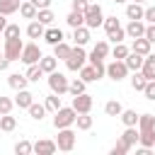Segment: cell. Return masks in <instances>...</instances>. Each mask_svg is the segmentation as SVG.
Returning <instances> with one entry per match:
<instances>
[{
    "instance_id": "44dd1931",
    "label": "cell",
    "mask_w": 155,
    "mask_h": 155,
    "mask_svg": "<svg viewBox=\"0 0 155 155\" xmlns=\"http://www.w3.org/2000/svg\"><path fill=\"white\" fill-rule=\"evenodd\" d=\"M150 41L145 39V36H138V39H133V46H131V51H136V53H140V56H148L150 53Z\"/></svg>"
},
{
    "instance_id": "db71d44e",
    "label": "cell",
    "mask_w": 155,
    "mask_h": 155,
    "mask_svg": "<svg viewBox=\"0 0 155 155\" xmlns=\"http://www.w3.org/2000/svg\"><path fill=\"white\" fill-rule=\"evenodd\" d=\"M131 2H140V5H143V2H145V0H131Z\"/></svg>"
},
{
    "instance_id": "7c38bea8",
    "label": "cell",
    "mask_w": 155,
    "mask_h": 155,
    "mask_svg": "<svg viewBox=\"0 0 155 155\" xmlns=\"http://www.w3.org/2000/svg\"><path fill=\"white\" fill-rule=\"evenodd\" d=\"M31 148H34L36 155H53V153L58 150L56 140H48V138H41V140H36V143H31Z\"/></svg>"
},
{
    "instance_id": "74e56055",
    "label": "cell",
    "mask_w": 155,
    "mask_h": 155,
    "mask_svg": "<svg viewBox=\"0 0 155 155\" xmlns=\"http://www.w3.org/2000/svg\"><path fill=\"white\" fill-rule=\"evenodd\" d=\"M75 126H78L80 131H90V128H92V116H90V111H87V114H78V116H75Z\"/></svg>"
},
{
    "instance_id": "7a4b0ae2",
    "label": "cell",
    "mask_w": 155,
    "mask_h": 155,
    "mask_svg": "<svg viewBox=\"0 0 155 155\" xmlns=\"http://www.w3.org/2000/svg\"><path fill=\"white\" fill-rule=\"evenodd\" d=\"M102 27H104V31H107V39H111L114 44H119V41L126 39V29L121 27V22H119L116 17H104Z\"/></svg>"
},
{
    "instance_id": "83f0119b",
    "label": "cell",
    "mask_w": 155,
    "mask_h": 155,
    "mask_svg": "<svg viewBox=\"0 0 155 155\" xmlns=\"http://www.w3.org/2000/svg\"><path fill=\"white\" fill-rule=\"evenodd\" d=\"M24 75H27V80H29V82H39V78H44L46 73L41 70V65H39V63H31V65L27 68V73H24Z\"/></svg>"
},
{
    "instance_id": "484cf974",
    "label": "cell",
    "mask_w": 155,
    "mask_h": 155,
    "mask_svg": "<svg viewBox=\"0 0 155 155\" xmlns=\"http://www.w3.org/2000/svg\"><path fill=\"white\" fill-rule=\"evenodd\" d=\"M22 0H0V15H15L19 10Z\"/></svg>"
},
{
    "instance_id": "e575fe53",
    "label": "cell",
    "mask_w": 155,
    "mask_h": 155,
    "mask_svg": "<svg viewBox=\"0 0 155 155\" xmlns=\"http://www.w3.org/2000/svg\"><path fill=\"white\" fill-rule=\"evenodd\" d=\"M145 75L140 73V70H133V78H131V87L136 90V92H143V87H145Z\"/></svg>"
},
{
    "instance_id": "d6986e66",
    "label": "cell",
    "mask_w": 155,
    "mask_h": 155,
    "mask_svg": "<svg viewBox=\"0 0 155 155\" xmlns=\"http://www.w3.org/2000/svg\"><path fill=\"white\" fill-rule=\"evenodd\" d=\"M73 41H75L78 46H85V44L90 41V29H87L85 24L75 27V29H73Z\"/></svg>"
},
{
    "instance_id": "d590c367",
    "label": "cell",
    "mask_w": 155,
    "mask_h": 155,
    "mask_svg": "<svg viewBox=\"0 0 155 155\" xmlns=\"http://www.w3.org/2000/svg\"><path fill=\"white\" fill-rule=\"evenodd\" d=\"M44 107H46V111H58V109L63 107V104H61V94H56V92L48 94L46 102H44Z\"/></svg>"
},
{
    "instance_id": "3957f363",
    "label": "cell",
    "mask_w": 155,
    "mask_h": 155,
    "mask_svg": "<svg viewBox=\"0 0 155 155\" xmlns=\"http://www.w3.org/2000/svg\"><path fill=\"white\" fill-rule=\"evenodd\" d=\"M85 27L87 29H97V27H102V22H104V12H102V5H94V2H90L87 7H85Z\"/></svg>"
},
{
    "instance_id": "11a10c76",
    "label": "cell",
    "mask_w": 155,
    "mask_h": 155,
    "mask_svg": "<svg viewBox=\"0 0 155 155\" xmlns=\"http://www.w3.org/2000/svg\"><path fill=\"white\" fill-rule=\"evenodd\" d=\"M114 2H126V0H114Z\"/></svg>"
},
{
    "instance_id": "2e32d148",
    "label": "cell",
    "mask_w": 155,
    "mask_h": 155,
    "mask_svg": "<svg viewBox=\"0 0 155 155\" xmlns=\"http://www.w3.org/2000/svg\"><path fill=\"white\" fill-rule=\"evenodd\" d=\"M34 102V94L24 87V90H17V97H15V107L19 109H29V104Z\"/></svg>"
},
{
    "instance_id": "8fae6325",
    "label": "cell",
    "mask_w": 155,
    "mask_h": 155,
    "mask_svg": "<svg viewBox=\"0 0 155 155\" xmlns=\"http://www.w3.org/2000/svg\"><path fill=\"white\" fill-rule=\"evenodd\" d=\"M41 56H44V53L39 51V46H36V44H24L19 61H22V63H27V65H31V63H39V58H41Z\"/></svg>"
},
{
    "instance_id": "60d3db41",
    "label": "cell",
    "mask_w": 155,
    "mask_h": 155,
    "mask_svg": "<svg viewBox=\"0 0 155 155\" xmlns=\"http://www.w3.org/2000/svg\"><path fill=\"white\" fill-rule=\"evenodd\" d=\"M85 85H87L85 80H80V78H75L73 82H68V92H70V94L75 97V94H80V92H85Z\"/></svg>"
},
{
    "instance_id": "f907efd6",
    "label": "cell",
    "mask_w": 155,
    "mask_h": 155,
    "mask_svg": "<svg viewBox=\"0 0 155 155\" xmlns=\"http://www.w3.org/2000/svg\"><path fill=\"white\" fill-rule=\"evenodd\" d=\"M29 2H31L36 10H44V7H48V5H51V0H29Z\"/></svg>"
},
{
    "instance_id": "816d5d0a",
    "label": "cell",
    "mask_w": 155,
    "mask_h": 155,
    "mask_svg": "<svg viewBox=\"0 0 155 155\" xmlns=\"http://www.w3.org/2000/svg\"><path fill=\"white\" fill-rule=\"evenodd\" d=\"M7 65H10V61L5 58V53H0V70H7Z\"/></svg>"
},
{
    "instance_id": "603a6c76",
    "label": "cell",
    "mask_w": 155,
    "mask_h": 155,
    "mask_svg": "<svg viewBox=\"0 0 155 155\" xmlns=\"http://www.w3.org/2000/svg\"><path fill=\"white\" fill-rule=\"evenodd\" d=\"M27 82H29V80H27V75H19V73H12V75L7 78V85H10L15 92H17V90H24V87H27Z\"/></svg>"
},
{
    "instance_id": "f5cc1de1",
    "label": "cell",
    "mask_w": 155,
    "mask_h": 155,
    "mask_svg": "<svg viewBox=\"0 0 155 155\" xmlns=\"http://www.w3.org/2000/svg\"><path fill=\"white\" fill-rule=\"evenodd\" d=\"M5 27H7V15H0V34H2Z\"/></svg>"
},
{
    "instance_id": "4316f807",
    "label": "cell",
    "mask_w": 155,
    "mask_h": 155,
    "mask_svg": "<svg viewBox=\"0 0 155 155\" xmlns=\"http://www.w3.org/2000/svg\"><path fill=\"white\" fill-rule=\"evenodd\" d=\"M34 19H39L44 27H48V24H53L56 15L51 12V7H44V10H36V17H34Z\"/></svg>"
},
{
    "instance_id": "f35d334b",
    "label": "cell",
    "mask_w": 155,
    "mask_h": 155,
    "mask_svg": "<svg viewBox=\"0 0 155 155\" xmlns=\"http://www.w3.org/2000/svg\"><path fill=\"white\" fill-rule=\"evenodd\" d=\"M109 53H111V56H114L116 61H124V58L128 56V46H126L124 41H119V44H114V48H111Z\"/></svg>"
},
{
    "instance_id": "b9f144b4",
    "label": "cell",
    "mask_w": 155,
    "mask_h": 155,
    "mask_svg": "<svg viewBox=\"0 0 155 155\" xmlns=\"http://www.w3.org/2000/svg\"><path fill=\"white\" fill-rule=\"evenodd\" d=\"M15 153L17 155H29V153H34V148H31L29 140H17L15 143Z\"/></svg>"
},
{
    "instance_id": "cb8c5ba5",
    "label": "cell",
    "mask_w": 155,
    "mask_h": 155,
    "mask_svg": "<svg viewBox=\"0 0 155 155\" xmlns=\"http://www.w3.org/2000/svg\"><path fill=\"white\" fill-rule=\"evenodd\" d=\"M121 140H124L128 148H133V145L138 143V126H126V131H124Z\"/></svg>"
},
{
    "instance_id": "ee69618b",
    "label": "cell",
    "mask_w": 155,
    "mask_h": 155,
    "mask_svg": "<svg viewBox=\"0 0 155 155\" xmlns=\"http://www.w3.org/2000/svg\"><path fill=\"white\" fill-rule=\"evenodd\" d=\"M12 107H15V102H12L10 97H2V94H0V114H10Z\"/></svg>"
},
{
    "instance_id": "6da1fadb",
    "label": "cell",
    "mask_w": 155,
    "mask_h": 155,
    "mask_svg": "<svg viewBox=\"0 0 155 155\" xmlns=\"http://www.w3.org/2000/svg\"><path fill=\"white\" fill-rule=\"evenodd\" d=\"M138 143L143 148H155V116L153 114H138Z\"/></svg>"
},
{
    "instance_id": "ffe728a7",
    "label": "cell",
    "mask_w": 155,
    "mask_h": 155,
    "mask_svg": "<svg viewBox=\"0 0 155 155\" xmlns=\"http://www.w3.org/2000/svg\"><path fill=\"white\" fill-rule=\"evenodd\" d=\"M124 63H126V68L133 73V70H140V65H143V56L140 53H136V51H128V56L124 58Z\"/></svg>"
},
{
    "instance_id": "5bb4252c",
    "label": "cell",
    "mask_w": 155,
    "mask_h": 155,
    "mask_svg": "<svg viewBox=\"0 0 155 155\" xmlns=\"http://www.w3.org/2000/svg\"><path fill=\"white\" fill-rule=\"evenodd\" d=\"M145 34V22L143 19H128V27H126V36L131 39H138Z\"/></svg>"
},
{
    "instance_id": "ab89813d",
    "label": "cell",
    "mask_w": 155,
    "mask_h": 155,
    "mask_svg": "<svg viewBox=\"0 0 155 155\" xmlns=\"http://www.w3.org/2000/svg\"><path fill=\"white\" fill-rule=\"evenodd\" d=\"M104 111H107V116H119V114L124 111V107H121V102H116V99H109V102L104 104Z\"/></svg>"
},
{
    "instance_id": "277c9868",
    "label": "cell",
    "mask_w": 155,
    "mask_h": 155,
    "mask_svg": "<svg viewBox=\"0 0 155 155\" xmlns=\"http://www.w3.org/2000/svg\"><path fill=\"white\" fill-rule=\"evenodd\" d=\"M75 116H78V111H75L73 107H61L58 111H53V126H56V128L75 126Z\"/></svg>"
},
{
    "instance_id": "5b68a950",
    "label": "cell",
    "mask_w": 155,
    "mask_h": 155,
    "mask_svg": "<svg viewBox=\"0 0 155 155\" xmlns=\"http://www.w3.org/2000/svg\"><path fill=\"white\" fill-rule=\"evenodd\" d=\"M85 61H87V53H85V48L75 44V46L70 48V56L65 58V68H68L70 73H78V70L85 65Z\"/></svg>"
},
{
    "instance_id": "f6af8a7d",
    "label": "cell",
    "mask_w": 155,
    "mask_h": 155,
    "mask_svg": "<svg viewBox=\"0 0 155 155\" xmlns=\"http://www.w3.org/2000/svg\"><path fill=\"white\" fill-rule=\"evenodd\" d=\"M143 94H145V99L155 102V80H148V82H145V87H143Z\"/></svg>"
},
{
    "instance_id": "c3c4849f",
    "label": "cell",
    "mask_w": 155,
    "mask_h": 155,
    "mask_svg": "<svg viewBox=\"0 0 155 155\" xmlns=\"http://www.w3.org/2000/svg\"><path fill=\"white\" fill-rule=\"evenodd\" d=\"M150 44H155V24H145V34H143Z\"/></svg>"
},
{
    "instance_id": "52a82bcc",
    "label": "cell",
    "mask_w": 155,
    "mask_h": 155,
    "mask_svg": "<svg viewBox=\"0 0 155 155\" xmlns=\"http://www.w3.org/2000/svg\"><path fill=\"white\" fill-rule=\"evenodd\" d=\"M22 48H24V41L19 39V36H15V39H5V58L12 63V61H19V56H22Z\"/></svg>"
},
{
    "instance_id": "836d02e7",
    "label": "cell",
    "mask_w": 155,
    "mask_h": 155,
    "mask_svg": "<svg viewBox=\"0 0 155 155\" xmlns=\"http://www.w3.org/2000/svg\"><path fill=\"white\" fill-rule=\"evenodd\" d=\"M78 73H80V80H85V82H94L97 80V73H94V65L92 63L90 65H82Z\"/></svg>"
},
{
    "instance_id": "681fc988",
    "label": "cell",
    "mask_w": 155,
    "mask_h": 155,
    "mask_svg": "<svg viewBox=\"0 0 155 155\" xmlns=\"http://www.w3.org/2000/svg\"><path fill=\"white\" fill-rule=\"evenodd\" d=\"M87 5H90L87 0H73V10H78V12H85Z\"/></svg>"
},
{
    "instance_id": "7402d4cb",
    "label": "cell",
    "mask_w": 155,
    "mask_h": 155,
    "mask_svg": "<svg viewBox=\"0 0 155 155\" xmlns=\"http://www.w3.org/2000/svg\"><path fill=\"white\" fill-rule=\"evenodd\" d=\"M143 12H145V7L140 2H128L126 5V17L128 19H143Z\"/></svg>"
},
{
    "instance_id": "4fadbf2b",
    "label": "cell",
    "mask_w": 155,
    "mask_h": 155,
    "mask_svg": "<svg viewBox=\"0 0 155 155\" xmlns=\"http://www.w3.org/2000/svg\"><path fill=\"white\" fill-rule=\"evenodd\" d=\"M109 51H111V48H109V44H107V41H97V44H94V48H92V53L87 56V61H90V63L104 61V58L109 56Z\"/></svg>"
},
{
    "instance_id": "e0dca14e",
    "label": "cell",
    "mask_w": 155,
    "mask_h": 155,
    "mask_svg": "<svg viewBox=\"0 0 155 155\" xmlns=\"http://www.w3.org/2000/svg\"><path fill=\"white\" fill-rule=\"evenodd\" d=\"M44 31H46V27H44L39 19H31L29 27H27V36H29V39H44Z\"/></svg>"
},
{
    "instance_id": "d6a6232c",
    "label": "cell",
    "mask_w": 155,
    "mask_h": 155,
    "mask_svg": "<svg viewBox=\"0 0 155 155\" xmlns=\"http://www.w3.org/2000/svg\"><path fill=\"white\" fill-rule=\"evenodd\" d=\"M65 22L75 29V27L85 24V15H82V12H78V10H70V12H68V17H65Z\"/></svg>"
},
{
    "instance_id": "1f68e13d",
    "label": "cell",
    "mask_w": 155,
    "mask_h": 155,
    "mask_svg": "<svg viewBox=\"0 0 155 155\" xmlns=\"http://www.w3.org/2000/svg\"><path fill=\"white\" fill-rule=\"evenodd\" d=\"M19 15H22L24 19H34V17H36V7H34L29 0H22V5H19Z\"/></svg>"
},
{
    "instance_id": "30bf717a",
    "label": "cell",
    "mask_w": 155,
    "mask_h": 155,
    "mask_svg": "<svg viewBox=\"0 0 155 155\" xmlns=\"http://www.w3.org/2000/svg\"><path fill=\"white\" fill-rule=\"evenodd\" d=\"M92 104H94V102H92V94L80 92V94H75V97H73V104H70V107H73L78 114H87V111L92 109Z\"/></svg>"
},
{
    "instance_id": "7dc6e473",
    "label": "cell",
    "mask_w": 155,
    "mask_h": 155,
    "mask_svg": "<svg viewBox=\"0 0 155 155\" xmlns=\"http://www.w3.org/2000/svg\"><path fill=\"white\" fill-rule=\"evenodd\" d=\"M143 19H145L148 24H155V5H153V7H145V12H143Z\"/></svg>"
},
{
    "instance_id": "9c48e42d",
    "label": "cell",
    "mask_w": 155,
    "mask_h": 155,
    "mask_svg": "<svg viewBox=\"0 0 155 155\" xmlns=\"http://www.w3.org/2000/svg\"><path fill=\"white\" fill-rule=\"evenodd\" d=\"M128 73H131V70L126 68L124 61H116V58H114V61L107 65V78H111L114 82H121L124 78H128Z\"/></svg>"
},
{
    "instance_id": "8d00e7d4",
    "label": "cell",
    "mask_w": 155,
    "mask_h": 155,
    "mask_svg": "<svg viewBox=\"0 0 155 155\" xmlns=\"http://www.w3.org/2000/svg\"><path fill=\"white\" fill-rule=\"evenodd\" d=\"M27 111H29V116H31L34 121H41V119H44V114H46V107H44V104H36V102H31Z\"/></svg>"
},
{
    "instance_id": "ac0fdd59",
    "label": "cell",
    "mask_w": 155,
    "mask_h": 155,
    "mask_svg": "<svg viewBox=\"0 0 155 155\" xmlns=\"http://www.w3.org/2000/svg\"><path fill=\"white\" fill-rule=\"evenodd\" d=\"M44 39H46V44L56 46L58 41H63V29H58V27H51V24H48V29L44 31Z\"/></svg>"
},
{
    "instance_id": "4dcf8cb0",
    "label": "cell",
    "mask_w": 155,
    "mask_h": 155,
    "mask_svg": "<svg viewBox=\"0 0 155 155\" xmlns=\"http://www.w3.org/2000/svg\"><path fill=\"white\" fill-rule=\"evenodd\" d=\"M119 119L124 121V126H136V124H138V114H136V109H124V111L119 114Z\"/></svg>"
},
{
    "instance_id": "7bdbcfd3",
    "label": "cell",
    "mask_w": 155,
    "mask_h": 155,
    "mask_svg": "<svg viewBox=\"0 0 155 155\" xmlns=\"http://www.w3.org/2000/svg\"><path fill=\"white\" fill-rule=\"evenodd\" d=\"M2 36H5V39H15V36H19V24H7V27L2 29Z\"/></svg>"
},
{
    "instance_id": "d4e9b609",
    "label": "cell",
    "mask_w": 155,
    "mask_h": 155,
    "mask_svg": "<svg viewBox=\"0 0 155 155\" xmlns=\"http://www.w3.org/2000/svg\"><path fill=\"white\" fill-rule=\"evenodd\" d=\"M39 65H41V70L48 75V73H53V70H56L58 58H56V56H41V58H39Z\"/></svg>"
},
{
    "instance_id": "9a60e30c",
    "label": "cell",
    "mask_w": 155,
    "mask_h": 155,
    "mask_svg": "<svg viewBox=\"0 0 155 155\" xmlns=\"http://www.w3.org/2000/svg\"><path fill=\"white\" fill-rule=\"evenodd\" d=\"M140 73L145 75V80H155V53H148V56H143Z\"/></svg>"
},
{
    "instance_id": "ba28073f",
    "label": "cell",
    "mask_w": 155,
    "mask_h": 155,
    "mask_svg": "<svg viewBox=\"0 0 155 155\" xmlns=\"http://www.w3.org/2000/svg\"><path fill=\"white\" fill-rule=\"evenodd\" d=\"M48 87H51V92H56V94H65L68 92V78L63 75V73H58V70H53V73H48Z\"/></svg>"
},
{
    "instance_id": "f1b7e54d",
    "label": "cell",
    "mask_w": 155,
    "mask_h": 155,
    "mask_svg": "<svg viewBox=\"0 0 155 155\" xmlns=\"http://www.w3.org/2000/svg\"><path fill=\"white\" fill-rule=\"evenodd\" d=\"M15 128H17V119L10 116V114H0V131L10 133V131H15Z\"/></svg>"
},
{
    "instance_id": "8992f818",
    "label": "cell",
    "mask_w": 155,
    "mask_h": 155,
    "mask_svg": "<svg viewBox=\"0 0 155 155\" xmlns=\"http://www.w3.org/2000/svg\"><path fill=\"white\" fill-rule=\"evenodd\" d=\"M56 145H58V150H63V153H70V150L75 148V131H73L70 126H68V128H58Z\"/></svg>"
},
{
    "instance_id": "bcb514c9",
    "label": "cell",
    "mask_w": 155,
    "mask_h": 155,
    "mask_svg": "<svg viewBox=\"0 0 155 155\" xmlns=\"http://www.w3.org/2000/svg\"><path fill=\"white\" fill-rule=\"evenodd\" d=\"M128 150H131V148H128V145H126L124 140H119V143H116V145H114V148H111L109 153H111V155H126Z\"/></svg>"
},
{
    "instance_id": "f546056e",
    "label": "cell",
    "mask_w": 155,
    "mask_h": 155,
    "mask_svg": "<svg viewBox=\"0 0 155 155\" xmlns=\"http://www.w3.org/2000/svg\"><path fill=\"white\" fill-rule=\"evenodd\" d=\"M70 48H73V46H68L65 41H58V44L53 46V56H56L58 61H65V58L70 56Z\"/></svg>"
}]
</instances>
